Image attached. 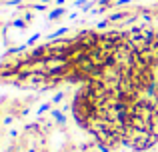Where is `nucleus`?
Returning <instances> with one entry per match:
<instances>
[{
  "label": "nucleus",
  "mask_w": 158,
  "mask_h": 152,
  "mask_svg": "<svg viewBox=\"0 0 158 152\" xmlns=\"http://www.w3.org/2000/svg\"><path fill=\"white\" fill-rule=\"evenodd\" d=\"M62 12H64V10H62V8H58V10H54L52 14H50V20H54V18H58V16H60Z\"/></svg>",
  "instance_id": "obj_1"
}]
</instances>
